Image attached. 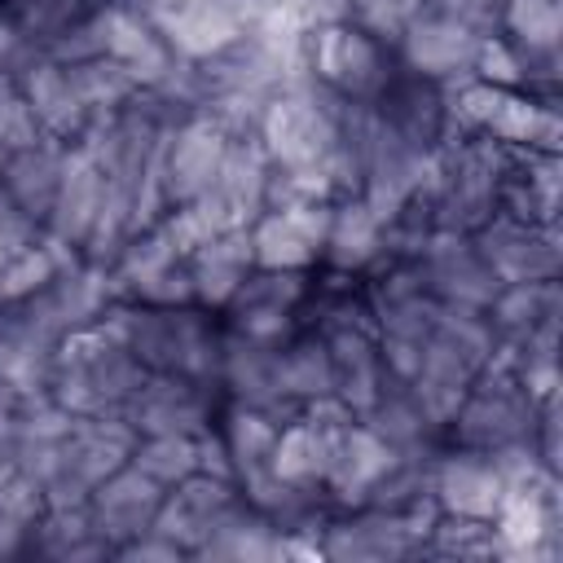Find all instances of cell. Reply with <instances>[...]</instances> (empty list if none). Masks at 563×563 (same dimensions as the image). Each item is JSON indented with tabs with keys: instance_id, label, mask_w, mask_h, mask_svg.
<instances>
[{
	"instance_id": "obj_1",
	"label": "cell",
	"mask_w": 563,
	"mask_h": 563,
	"mask_svg": "<svg viewBox=\"0 0 563 563\" xmlns=\"http://www.w3.org/2000/svg\"><path fill=\"white\" fill-rule=\"evenodd\" d=\"M106 321L145 369L180 374L220 391V330L194 303L154 308V303L119 299L106 312Z\"/></svg>"
},
{
	"instance_id": "obj_2",
	"label": "cell",
	"mask_w": 563,
	"mask_h": 563,
	"mask_svg": "<svg viewBox=\"0 0 563 563\" xmlns=\"http://www.w3.org/2000/svg\"><path fill=\"white\" fill-rule=\"evenodd\" d=\"M145 374L150 369L128 352V343L101 317L97 325L70 330L57 343L48 396L75 418H110L123 413L128 396L145 383Z\"/></svg>"
},
{
	"instance_id": "obj_3",
	"label": "cell",
	"mask_w": 563,
	"mask_h": 563,
	"mask_svg": "<svg viewBox=\"0 0 563 563\" xmlns=\"http://www.w3.org/2000/svg\"><path fill=\"white\" fill-rule=\"evenodd\" d=\"M132 444H136V431L123 422V413L75 418L57 444L53 471L44 475V501L48 506H84L88 493L132 457Z\"/></svg>"
},
{
	"instance_id": "obj_4",
	"label": "cell",
	"mask_w": 563,
	"mask_h": 563,
	"mask_svg": "<svg viewBox=\"0 0 563 563\" xmlns=\"http://www.w3.org/2000/svg\"><path fill=\"white\" fill-rule=\"evenodd\" d=\"M440 519V506L427 497L405 510L383 506H356V515L321 523V554L347 559V563H391L427 550V537Z\"/></svg>"
},
{
	"instance_id": "obj_5",
	"label": "cell",
	"mask_w": 563,
	"mask_h": 563,
	"mask_svg": "<svg viewBox=\"0 0 563 563\" xmlns=\"http://www.w3.org/2000/svg\"><path fill=\"white\" fill-rule=\"evenodd\" d=\"M457 97L449 101V114L471 123L497 145H528L532 154H559V114L550 101H532L519 88L462 79L453 84Z\"/></svg>"
},
{
	"instance_id": "obj_6",
	"label": "cell",
	"mask_w": 563,
	"mask_h": 563,
	"mask_svg": "<svg viewBox=\"0 0 563 563\" xmlns=\"http://www.w3.org/2000/svg\"><path fill=\"white\" fill-rule=\"evenodd\" d=\"M537 418H541V400L515 374H479L466 387L457 413L449 418V431L453 444L488 453L497 444L528 440L537 431Z\"/></svg>"
},
{
	"instance_id": "obj_7",
	"label": "cell",
	"mask_w": 563,
	"mask_h": 563,
	"mask_svg": "<svg viewBox=\"0 0 563 563\" xmlns=\"http://www.w3.org/2000/svg\"><path fill=\"white\" fill-rule=\"evenodd\" d=\"M308 70L347 101H374L396 75L383 40L356 22H330L308 31Z\"/></svg>"
},
{
	"instance_id": "obj_8",
	"label": "cell",
	"mask_w": 563,
	"mask_h": 563,
	"mask_svg": "<svg viewBox=\"0 0 563 563\" xmlns=\"http://www.w3.org/2000/svg\"><path fill=\"white\" fill-rule=\"evenodd\" d=\"M484 40H488V35H479L475 26L457 22V18L444 13L440 4L422 0V9H418V13L405 22V31L396 35V53H400V66H405V70L453 88V84L471 79Z\"/></svg>"
},
{
	"instance_id": "obj_9",
	"label": "cell",
	"mask_w": 563,
	"mask_h": 563,
	"mask_svg": "<svg viewBox=\"0 0 563 563\" xmlns=\"http://www.w3.org/2000/svg\"><path fill=\"white\" fill-rule=\"evenodd\" d=\"M422 290L449 308H475L484 312L497 295V277L484 264V255L475 251L471 233H453V229H431L422 238V246L409 255Z\"/></svg>"
},
{
	"instance_id": "obj_10",
	"label": "cell",
	"mask_w": 563,
	"mask_h": 563,
	"mask_svg": "<svg viewBox=\"0 0 563 563\" xmlns=\"http://www.w3.org/2000/svg\"><path fill=\"white\" fill-rule=\"evenodd\" d=\"M471 242L501 286L554 282V273H559V238H554V224H545V220H519V216L493 211L471 233Z\"/></svg>"
},
{
	"instance_id": "obj_11",
	"label": "cell",
	"mask_w": 563,
	"mask_h": 563,
	"mask_svg": "<svg viewBox=\"0 0 563 563\" xmlns=\"http://www.w3.org/2000/svg\"><path fill=\"white\" fill-rule=\"evenodd\" d=\"M211 413H216L211 387L158 369H150L145 383L123 405V422L136 435H202L211 427Z\"/></svg>"
},
{
	"instance_id": "obj_12",
	"label": "cell",
	"mask_w": 563,
	"mask_h": 563,
	"mask_svg": "<svg viewBox=\"0 0 563 563\" xmlns=\"http://www.w3.org/2000/svg\"><path fill=\"white\" fill-rule=\"evenodd\" d=\"M325 224H330V202H295V207L260 211L246 224L255 268H282V273L312 268L325 246Z\"/></svg>"
},
{
	"instance_id": "obj_13",
	"label": "cell",
	"mask_w": 563,
	"mask_h": 563,
	"mask_svg": "<svg viewBox=\"0 0 563 563\" xmlns=\"http://www.w3.org/2000/svg\"><path fill=\"white\" fill-rule=\"evenodd\" d=\"M308 295L303 273H282V268H251L246 282L233 290L224 303L229 330L264 339V343H286L295 334V312Z\"/></svg>"
},
{
	"instance_id": "obj_14",
	"label": "cell",
	"mask_w": 563,
	"mask_h": 563,
	"mask_svg": "<svg viewBox=\"0 0 563 563\" xmlns=\"http://www.w3.org/2000/svg\"><path fill=\"white\" fill-rule=\"evenodd\" d=\"M229 141L233 132L207 110H194L172 128V141H167V202L172 207H185L211 189L229 154Z\"/></svg>"
},
{
	"instance_id": "obj_15",
	"label": "cell",
	"mask_w": 563,
	"mask_h": 563,
	"mask_svg": "<svg viewBox=\"0 0 563 563\" xmlns=\"http://www.w3.org/2000/svg\"><path fill=\"white\" fill-rule=\"evenodd\" d=\"M277 347L282 343H264V339L224 330L220 334V387H229V396L238 405H251V409L268 413L273 422H286L299 413V405L286 400L277 387Z\"/></svg>"
},
{
	"instance_id": "obj_16",
	"label": "cell",
	"mask_w": 563,
	"mask_h": 563,
	"mask_svg": "<svg viewBox=\"0 0 563 563\" xmlns=\"http://www.w3.org/2000/svg\"><path fill=\"white\" fill-rule=\"evenodd\" d=\"M501 493H506V479H501V471L493 466V457L484 449L453 444L449 453H435V462H431V501L440 506V515L488 523Z\"/></svg>"
},
{
	"instance_id": "obj_17",
	"label": "cell",
	"mask_w": 563,
	"mask_h": 563,
	"mask_svg": "<svg viewBox=\"0 0 563 563\" xmlns=\"http://www.w3.org/2000/svg\"><path fill=\"white\" fill-rule=\"evenodd\" d=\"M242 501L238 484L233 479H216V475H202L194 471L189 479H180L176 488L163 493L158 501V515H154V532H163L167 541H176L185 554H194L211 528Z\"/></svg>"
},
{
	"instance_id": "obj_18",
	"label": "cell",
	"mask_w": 563,
	"mask_h": 563,
	"mask_svg": "<svg viewBox=\"0 0 563 563\" xmlns=\"http://www.w3.org/2000/svg\"><path fill=\"white\" fill-rule=\"evenodd\" d=\"M141 13L154 22V31L167 40V48L185 62H202L242 35L238 0H176V4L141 9Z\"/></svg>"
},
{
	"instance_id": "obj_19",
	"label": "cell",
	"mask_w": 563,
	"mask_h": 563,
	"mask_svg": "<svg viewBox=\"0 0 563 563\" xmlns=\"http://www.w3.org/2000/svg\"><path fill=\"white\" fill-rule=\"evenodd\" d=\"M97 35H101V57L119 62L136 79V88L163 84L167 70L180 62L136 4H106V9H97Z\"/></svg>"
},
{
	"instance_id": "obj_20",
	"label": "cell",
	"mask_w": 563,
	"mask_h": 563,
	"mask_svg": "<svg viewBox=\"0 0 563 563\" xmlns=\"http://www.w3.org/2000/svg\"><path fill=\"white\" fill-rule=\"evenodd\" d=\"M158 501H163V488L136 471L132 462H123L119 471H110L84 501L92 528L119 550L123 541L141 537L145 528H154V515H158Z\"/></svg>"
},
{
	"instance_id": "obj_21",
	"label": "cell",
	"mask_w": 563,
	"mask_h": 563,
	"mask_svg": "<svg viewBox=\"0 0 563 563\" xmlns=\"http://www.w3.org/2000/svg\"><path fill=\"white\" fill-rule=\"evenodd\" d=\"M374 110L383 114L391 132H400L418 150H435V141L449 128V88L400 66L387 79V88L374 97Z\"/></svg>"
},
{
	"instance_id": "obj_22",
	"label": "cell",
	"mask_w": 563,
	"mask_h": 563,
	"mask_svg": "<svg viewBox=\"0 0 563 563\" xmlns=\"http://www.w3.org/2000/svg\"><path fill=\"white\" fill-rule=\"evenodd\" d=\"M97 207H101V167L79 141H70L66 167H62V180H57V198H53V211L44 220V233L84 251V242L97 224Z\"/></svg>"
},
{
	"instance_id": "obj_23",
	"label": "cell",
	"mask_w": 563,
	"mask_h": 563,
	"mask_svg": "<svg viewBox=\"0 0 563 563\" xmlns=\"http://www.w3.org/2000/svg\"><path fill=\"white\" fill-rule=\"evenodd\" d=\"M18 84H22V97L31 101V110H35V119H40L44 136H57V141H66V145L79 141V132L88 128L92 114L84 110L66 62L40 53V57L18 75Z\"/></svg>"
},
{
	"instance_id": "obj_24",
	"label": "cell",
	"mask_w": 563,
	"mask_h": 563,
	"mask_svg": "<svg viewBox=\"0 0 563 563\" xmlns=\"http://www.w3.org/2000/svg\"><path fill=\"white\" fill-rule=\"evenodd\" d=\"M321 260L334 273H365L378 260H387V224L356 198H334L330 202V224H325V246Z\"/></svg>"
},
{
	"instance_id": "obj_25",
	"label": "cell",
	"mask_w": 563,
	"mask_h": 563,
	"mask_svg": "<svg viewBox=\"0 0 563 563\" xmlns=\"http://www.w3.org/2000/svg\"><path fill=\"white\" fill-rule=\"evenodd\" d=\"M352 427V422H347ZM347 427H330L321 418H308L303 409L295 418H286L277 427V444H273V466L286 484L295 488H321L325 475H330V462H334V449H339V435Z\"/></svg>"
},
{
	"instance_id": "obj_26",
	"label": "cell",
	"mask_w": 563,
	"mask_h": 563,
	"mask_svg": "<svg viewBox=\"0 0 563 563\" xmlns=\"http://www.w3.org/2000/svg\"><path fill=\"white\" fill-rule=\"evenodd\" d=\"M66 150H70L66 141L40 136V141L26 145V150L4 154V163H0V189H4L35 224H44L48 211H53L57 180H62V167H66Z\"/></svg>"
},
{
	"instance_id": "obj_27",
	"label": "cell",
	"mask_w": 563,
	"mask_h": 563,
	"mask_svg": "<svg viewBox=\"0 0 563 563\" xmlns=\"http://www.w3.org/2000/svg\"><path fill=\"white\" fill-rule=\"evenodd\" d=\"M255 268L251 229H224L189 251V277H194V303L198 308H224L233 290Z\"/></svg>"
},
{
	"instance_id": "obj_28",
	"label": "cell",
	"mask_w": 563,
	"mask_h": 563,
	"mask_svg": "<svg viewBox=\"0 0 563 563\" xmlns=\"http://www.w3.org/2000/svg\"><path fill=\"white\" fill-rule=\"evenodd\" d=\"M194 559H202V563H273V559H286V532L251 501H238L211 528V537L194 550Z\"/></svg>"
},
{
	"instance_id": "obj_29",
	"label": "cell",
	"mask_w": 563,
	"mask_h": 563,
	"mask_svg": "<svg viewBox=\"0 0 563 563\" xmlns=\"http://www.w3.org/2000/svg\"><path fill=\"white\" fill-rule=\"evenodd\" d=\"M396 449L387 440H378L361 418L339 435V449H334V462H330V475H325V488L339 506H365L369 488L378 484V475L391 466Z\"/></svg>"
},
{
	"instance_id": "obj_30",
	"label": "cell",
	"mask_w": 563,
	"mask_h": 563,
	"mask_svg": "<svg viewBox=\"0 0 563 563\" xmlns=\"http://www.w3.org/2000/svg\"><path fill=\"white\" fill-rule=\"evenodd\" d=\"M378 440H387L396 453H418V449H435V427H431V418L418 409V400H413V391H409V383H400V378H383V387H378V396L369 400V409L365 413H356Z\"/></svg>"
},
{
	"instance_id": "obj_31",
	"label": "cell",
	"mask_w": 563,
	"mask_h": 563,
	"mask_svg": "<svg viewBox=\"0 0 563 563\" xmlns=\"http://www.w3.org/2000/svg\"><path fill=\"white\" fill-rule=\"evenodd\" d=\"M31 550L57 563H88L114 554V545L92 528L84 506H48L31 532Z\"/></svg>"
},
{
	"instance_id": "obj_32",
	"label": "cell",
	"mask_w": 563,
	"mask_h": 563,
	"mask_svg": "<svg viewBox=\"0 0 563 563\" xmlns=\"http://www.w3.org/2000/svg\"><path fill=\"white\" fill-rule=\"evenodd\" d=\"M277 387L299 409L317 396H334V361L321 334H290L277 347Z\"/></svg>"
},
{
	"instance_id": "obj_33",
	"label": "cell",
	"mask_w": 563,
	"mask_h": 563,
	"mask_svg": "<svg viewBox=\"0 0 563 563\" xmlns=\"http://www.w3.org/2000/svg\"><path fill=\"white\" fill-rule=\"evenodd\" d=\"M554 312H559V286L554 282H510V286H497L493 303L484 308V317L497 330V339H510V343H519L537 321H545Z\"/></svg>"
},
{
	"instance_id": "obj_34",
	"label": "cell",
	"mask_w": 563,
	"mask_h": 563,
	"mask_svg": "<svg viewBox=\"0 0 563 563\" xmlns=\"http://www.w3.org/2000/svg\"><path fill=\"white\" fill-rule=\"evenodd\" d=\"M79 251L57 242L53 233H40L22 255H13L4 268H0V303H18V299H31L35 290H44L66 264H75Z\"/></svg>"
},
{
	"instance_id": "obj_35",
	"label": "cell",
	"mask_w": 563,
	"mask_h": 563,
	"mask_svg": "<svg viewBox=\"0 0 563 563\" xmlns=\"http://www.w3.org/2000/svg\"><path fill=\"white\" fill-rule=\"evenodd\" d=\"M501 31L515 35V48L550 57L563 35V0H501Z\"/></svg>"
},
{
	"instance_id": "obj_36",
	"label": "cell",
	"mask_w": 563,
	"mask_h": 563,
	"mask_svg": "<svg viewBox=\"0 0 563 563\" xmlns=\"http://www.w3.org/2000/svg\"><path fill=\"white\" fill-rule=\"evenodd\" d=\"M128 462L167 493L198 471V435H136Z\"/></svg>"
},
{
	"instance_id": "obj_37",
	"label": "cell",
	"mask_w": 563,
	"mask_h": 563,
	"mask_svg": "<svg viewBox=\"0 0 563 563\" xmlns=\"http://www.w3.org/2000/svg\"><path fill=\"white\" fill-rule=\"evenodd\" d=\"M44 136L31 101L22 97V84L13 75H0V158L13 150H26Z\"/></svg>"
},
{
	"instance_id": "obj_38",
	"label": "cell",
	"mask_w": 563,
	"mask_h": 563,
	"mask_svg": "<svg viewBox=\"0 0 563 563\" xmlns=\"http://www.w3.org/2000/svg\"><path fill=\"white\" fill-rule=\"evenodd\" d=\"M422 9V0H352V22L361 31H369L383 44H396V35L405 31V22Z\"/></svg>"
},
{
	"instance_id": "obj_39",
	"label": "cell",
	"mask_w": 563,
	"mask_h": 563,
	"mask_svg": "<svg viewBox=\"0 0 563 563\" xmlns=\"http://www.w3.org/2000/svg\"><path fill=\"white\" fill-rule=\"evenodd\" d=\"M40 233H44V224H35V220L0 189V268H4L13 255H22Z\"/></svg>"
},
{
	"instance_id": "obj_40",
	"label": "cell",
	"mask_w": 563,
	"mask_h": 563,
	"mask_svg": "<svg viewBox=\"0 0 563 563\" xmlns=\"http://www.w3.org/2000/svg\"><path fill=\"white\" fill-rule=\"evenodd\" d=\"M114 554L128 559V563H180V559H185V550H180L176 541H167L163 532H154V528H145L141 537L123 541Z\"/></svg>"
},
{
	"instance_id": "obj_41",
	"label": "cell",
	"mask_w": 563,
	"mask_h": 563,
	"mask_svg": "<svg viewBox=\"0 0 563 563\" xmlns=\"http://www.w3.org/2000/svg\"><path fill=\"white\" fill-rule=\"evenodd\" d=\"M31 532H35L31 519L0 510V559H9V554H18V550H31Z\"/></svg>"
},
{
	"instance_id": "obj_42",
	"label": "cell",
	"mask_w": 563,
	"mask_h": 563,
	"mask_svg": "<svg viewBox=\"0 0 563 563\" xmlns=\"http://www.w3.org/2000/svg\"><path fill=\"white\" fill-rule=\"evenodd\" d=\"M18 405H22V391H18L13 383H4V378H0V471L9 466V440H13Z\"/></svg>"
},
{
	"instance_id": "obj_43",
	"label": "cell",
	"mask_w": 563,
	"mask_h": 563,
	"mask_svg": "<svg viewBox=\"0 0 563 563\" xmlns=\"http://www.w3.org/2000/svg\"><path fill=\"white\" fill-rule=\"evenodd\" d=\"M330 22H352V0H303V26H330Z\"/></svg>"
},
{
	"instance_id": "obj_44",
	"label": "cell",
	"mask_w": 563,
	"mask_h": 563,
	"mask_svg": "<svg viewBox=\"0 0 563 563\" xmlns=\"http://www.w3.org/2000/svg\"><path fill=\"white\" fill-rule=\"evenodd\" d=\"M158 4H176V0H136V9H158Z\"/></svg>"
},
{
	"instance_id": "obj_45",
	"label": "cell",
	"mask_w": 563,
	"mask_h": 563,
	"mask_svg": "<svg viewBox=\"0 0 563 563\" xmlns=\"http://www.w3.org/2000/svg\"><path fill=\"white\" fill-rule=\"evenodd\" d=\"M9 4H13V9H22V4H26V0H9Z\"/></svg>"
},
{
	"instance_id": "obj_46",
	"label": "cell",
	"mask_w": 563,
	"mask_h": 563,
	"mask_svg": "<svg viewBox=\"0 0 563 563\" xmlns=\"http://www.w3.org/2000/svg\"><path fill=\"white\" fill-rule=\"evenodd\" d=\"M0 163H4V158H0Z\"/></svg>"
}]
</instances>
